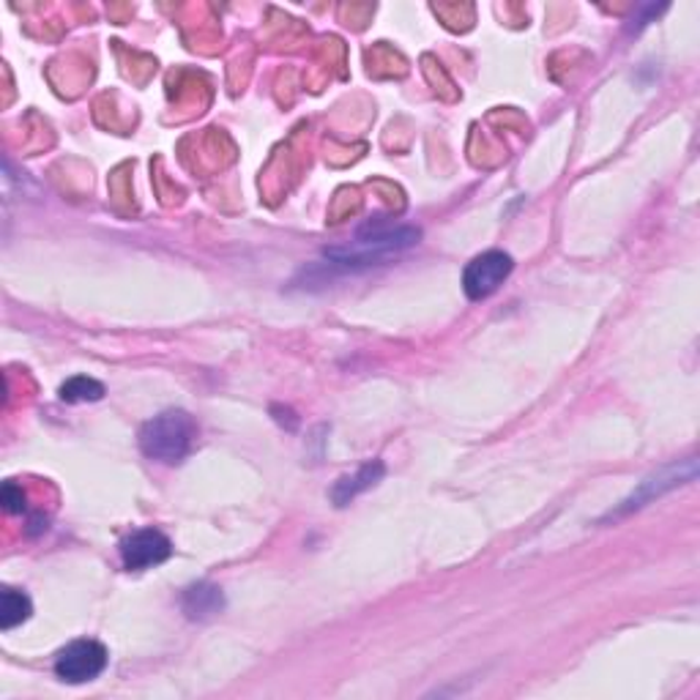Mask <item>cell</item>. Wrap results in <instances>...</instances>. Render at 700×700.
Returning <instances> with one entry per match:
<instances>
[{
	"label": "cell",
	"mask_w": 700,
	"mask_h": 700,
	"mask_svg": "<svg viewBox=\"0 0 700 700\" xmlns=\"http://www.w3.org/2000/svg\"><path fill=\"white\" fill-rule=\"evenodd\" d=\"M58 397L63 399V403H99V399L104 397V386L99 384V381L88 378V375H74V378H69L67 384L58 389Z\"/></svg>",
	"instance_id": "9c48e42d"
},
{
	"label": "cell",
	"mask_w": 700,
	"mask_h": 700,
	"mask_svg": "<svg viewBox=\"0 0 700 700\" xmlns=\"http://www.w3.org/2000/svg\"><path fill=\"white\" fill-rule=\"evenodd\" d=\"M3 509L9 515H22L26 511V493H22L20 485L14 481H6L3 485Z\"/></svg>",
	"instance_id": "30bf717a"
},
{
	"label": "cell",
	"mask_w": 700,
	"mask_h": 700,
	"mask_svg": "<svg viewBox=\"0 0 700 700\" xmlns=\"http://www.w3.org/2000/svg\"><path fill=\"white\" fill-rule=\"evenodd\" d=\"M511 268H515V261L506 252H481V255H476L468 263L466 272H463V291H466L470 302H485V298H490L509 280Z\"/></svg>",
	"instance_id": "3957f363"
},
{
	"label": "cell",
	"mask_w": 700,
	"mask_h": 700,
	"mask_svg": "<svg viewBox=\"0 0 700 700\" xmlns=\"http://www.w3.org/2000/svg\"><path fill=\"white\" fill-rule=\"evenodd\" d=\"M181 608L190 616L192 621H205L214 619L216 613L225 610V597H222V588L214 584H197L190 586L181 597Z\"/></svg>",
	"instance_id": "52a82bcc"
},
{
	"label": "cell",
	"mask_w": 700,
	"mask_h": 700,
	"mask_svg": "<svg viewBox=\"0 0 700 700\" xmlns=\"http://www.w3.org/2000/svg\"><path fill=\"white\" fill-rule=\"evenodd\" d=\"M110 655L99 640H74L67 649L58 651L55 676L69 684H85L99 679L108 670Z\"/></svg>",
	"instance_id": "7a4b0ae2"
},
{
	"label": "cell",
	"mask_w": 700,
	"mask_h": 700,
	"mask_svg": "<svg viewBox=\"0 0 700 700\" xmlns=\"http://www.w3.org/2000/svg\"><path fill=\"white\" fill-rule=\"evenodd\" d=\"M197 440V425L186 410L170 408L149 419L140 429V449L149 460L179 466Z\"/></svg>",
	"instance_id": "6da1fadb"
},
{
	"label": "cell",
	"mask_w": 700,
	"mask_h": 700,
	"mask_svg": "<svg viewBox=\"0 0 700 700\" xmlns=\"http://www.w3.org/2000/svg\"><path fill=\"white\" fill-rule=\"evenodd\" d=\"M386 476V466L381 460H373V463H364L362 468L356 470V474H345L339 476L337 481H334L332 487V501L337 506H348L353 498L362 496V493L373 490L375 485H378L381 479Z\"/></svg>",
	"instance_id": "8992f818"
},
{
	"label": "cell",
	"mask_w": 700,
	"mask_h": 700,
	"mask_svg": "<svg viewBox=\"0 0 700 700\" xmlns=\"http://www.w3.org/2000/svg\"><path fill=\"white\" fill-rule=\"evenodd\" d=\"M696 476H698L696 457H687L684 463H673V466L657 470V474H651L649 479L640 481L638 490H635L632 496L627 498V501H621L619 509L610 511L608 517H621V515H629V511H635V509H643L646 504L665 496V493L676 490V487H681V485H690Z\"/></svg>",
	"instance_id": "277c9868"
},
{
	"label": "cell",
	"mask_w": 700,
	"mask_h": 700,
	"mask_svg": "<svg viewBox=\"0 0 700 700\" xmlns=\"http://www.w3.org/2000/svg\"><path fill=\"white\" fill-rule=\"evenodd\" d=\"M173 556V542L159 528H140L121 542V561L129 572L156 567Z\"/></svg>",
	"instance_id": "5b68a950"
},
{
	"label": "cell",
	"mask_w": 700,
	"mask_h": 700,
	"mask_svg": "<svg viewBox=\"0 0 700 700\" xmlns=\"http://www.w3.org/2000/svg\"><path fill=\"white\" fill-rule=\"evenodd\" d=\"M31 613L33 605L31 599H28V594L17 591V588H3V594H0V627H3L6 632L20 627V623H26L31 619Z\"/></svg>",
	"instance_id": "ba28073f"
}]
</instances>
